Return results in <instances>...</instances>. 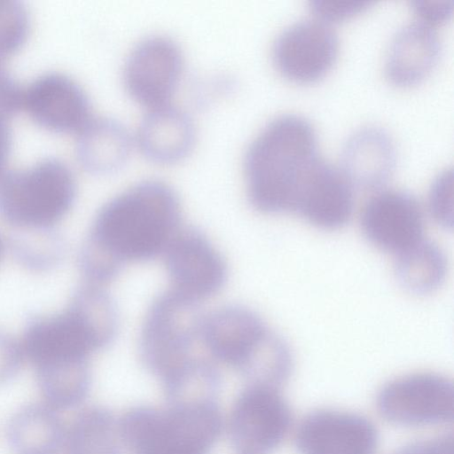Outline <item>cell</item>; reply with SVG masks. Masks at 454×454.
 <instances>
[{"label":"cell","mask_w":454,"mask_h":454,"mask_svg":"<svg viewBox=\"0 0 454 454\" xmlns=\"http://www.w3.org/2000/svg\"><path fill=\"white\" fill-rule=\"evenodd\" d=\"M122 445L132 454H207L218 439L216 405L160 411L136 406L118 419Z\"/></svg>","instance_id":"3957f363"},{"label":"cell","mask_w":454,"mask_h":454,"mask_svg":"<svg viewBox=\"0 0 454 454\" xmlns=\"http://www.w3.org/2000/svg\"><path fill=\"white\" fill-rule=\"evenodd\" d=\"M327 161L318 153L317 132L307 118L296 114L275 117L245 154L250 203L263 213H296Z\"/></svg>","instance_id":"6da1fadb"},{"label":"cell","mask_w":454,"mask_h":454,"mask_svg":"<svg viewBox=\"0 0 454 454\" xmlns=\"http://www.w3.org/2000/svg\"><path fill=\"white\" fill-rule=\"evenodd\" d=\"M22 104L36 122L57 131H80L90 121L85 92L71 78L59 73L35 79L23 91Z\"/></svg>","instance_id":"4fadbf2b"},{"label":"cell","mask_w":454,"mask_h":454,"mask_svg":"<svg viewBox=\"0 0 454 454\" xmlns=\"http://www.w3.org/2000/svg\"><path fill=\"white\" fill-rule=\"evenodd\" d=\"M441 52L438 33L422 20L403 25L394 35L386 73L395 84L410 85L423 79L436 64Z\"/></svg>","instance_id":"2e32d148"},{"label":"cell","mask_w":454,"mask_h":454,"mask_svg":"<svg viewBox=\"0 0 454 454\" xmlns=\"http://www.w3.org/2000/svg\"><path fill=\"white\" fill-rule=\"evenodd\" d=\"M12 137L6 121L0 120V177L3 176L10 149Z\"/></svg>","instance_id":"836d02e7"},{"label":"cell","mask_w":454,"mask_h":454,"mask_svg":"<svg viewBox=\"0 0 454 454\" xmlns=\"http://www.w3.org/2000/svg\"><path fill=\"white\" fill-rule=\"evenodd\" d=\"M361 227L371 244L395 255L424 239L419 201L403 189H385L372 196L363 209Z\"/></svg>","instance_id":"8fae6325"},{"label":"cell","mask_w":454,"mask_h":454,"mask_svg":"<svg viewBox=\"0 0 454 454\" xmlns=\"http://www.w3.org/2000/svg\"><path fill=\"white\" fill-rule=\"evenodd\" d=\"M338 47V35L326 21L308 18L290 24L278 34L272 56L286 76L298 82H311L329 70Z\"/></svg>","instance_id":"30bf717a"},{"label":"cell","mask_w":454,"mask_h":454,"mask_svg":"<svg viewBox=\"0 0 454 454\" xmlns=\"http://www.w3.org/2000/svg\"><path fill=\"white\" fill-rule=\"evenodd\" d=\"M23 102V90L7 71L0 56V120L15 114Z\"/></svg>","instance_id":"4dcf8cb0"},{"label":"cell","mask_w":454,"mask_h":454,"mask_svg":"<svg viewBox=\"0 0 454 454\" xmlns=\"http://www.w3.org/2000/svg\"><path fill=\"white\" fill-rule=\"evenodd\" d=\"M66 427L56 411L47 404L20 408L7 426V441L15 454H59Z\"/></svg>","instance_id":"ac0fdd59"},{"label":"cell","mask_w":454,"mask_h":454,"mask_svg":"<svg viewBox=\"0 0 454 454\" xmlns=\"http://www.w3.org/2000/svg\"><path fill=\"white\" fill-rule=\"evenodd\" d=\"M161 382L169 408L216 405L222 385L221 375L212 364L192 357Z\"/></svg>","instance_id":"ffe728a7"},{"label":"cell","mask_w":454,"mask_h":454,"mask_svg":"<svg viewBox=\"0 0 454 454\" xmlns=\"http://www.w3.org/2000/svg\"><path fill=\"white\" fill-rule=\"evenodd\" d=\"M20 342L0 331V385L12 380L19 372L23 358Z\"/></svg>","instance_id":"f546056e"},{"label":"cell","mask_w":454,"mask_h":454,"mask_svg":"<svg viewBox=\"0 0 454 454\" xmlns=\"http://www.w3.org/2000/svg\"><path fill=\"white\" fill-rule=\"evenodd\" d=\"M195 141V129L190 116L169 104L150 109L142 120L137 142L151 160L169 164L189 154Z\"/></svg>","instance_id":"e0dca14e"},{"label":"cell","mask_w":454,"mask_h":454,"mask_svg":"<svg viewBox=\"0 0 454 454\" xmlns=\"http://www.w3.org/2000/svg\"><path fill=\"white\" fill-rule=\"evenodd\" d=\"M446 257L441 248L424 239L395 255V272L400 285L408 292L428 294L444 281Z\"/></svg>","instance_id":"7402d4cb"},{"label":"cell","mask_w":454,"mask_h":454,"mask_svg":"<svg viewBox=\"0 0 454 454\" xmlns=\"http://www.w3.org/2000/svg\"><path fill=\"white\" fill-rule=\"evenodd\" d=\"M70 168L54 158L0 177V215L19 229L51 228L75 198Z\"/></svg>","instance_id":"277c9868"},{"label":"cell","mask_w":454,"mask_h":454,"mask_svg":"<svg viewBox=\"0 0 454 454\" xmlns=\"http://www.w3.org/2000/svg\"><path fill=\"white\" fill-rule=\"evenodd\" d=\"M377 407L389 422L410 427L450 422L454 388L450 380L436 373L406 375L386 384L377 396Z\"/></svg>","instance_id":"52a82bcc"},{"label":"cell","mask_w":454,"mask_h":454,"mask_svg":"<svg viewBox=\"0 0 454 454\" xmlns=\"http://www.w3.org/2000/svg\"><path fill=\"white\" fill-rule=\"evenodd\" d=\"M28 30V14L22 3L0 0V56L20 48Z\"/></svg>","instance_id":"4316f807"},{"label":"cell","mask_w":454,"mask_h":454,"mask_svg":"<svg viewBox=\"0 0 454 454\" xmlns=\"http://www.w3.org/2000/svg\"><path fill=\"white\" fill-rule=\"evenodd\" d=\"M183 70L179 47L163 36L140 42L130 52L123 72L124 85L138 104L153 109L168 105Z\"/></svg>","instance_id":"9c48e42d"},{"label":"cell","mask_w":454,"mask_h":454,"mask_svg":"<svg viewBox=\"0 0 454 454\" xmlns=\"http://www.w3.org/2000/svg\"><path fill=\"white\" fill-rule=\"evenodd\" d=\"M20 231L12 240V252L20 263L35 270L50 269L58 263L63 244L51 228Z\"/></svg>","instance_id":"484cf974"},{"label":"cell","mask_w":454,"mask_h":454,"mask_svg":"<svg viewBox=\"0 0 454 454\" xmlns=\"http://www.w3.org/2000/svg\"><path fill=\"white\" fill-rule=\"evenodd\" d=\"M379 434L367 418L320 409L309 413L295 434L300 454H374Z\"/></svg>","instance_id":"7c38bea8"},{"label":"cell","mask_w":454,"mask_h":454,"mask_svg":"<svg viewBox=\"0 0 454 454\" xmlns=\"http://www.w3.org/2000/svg\"><path fill=\"white\" fill-rule=\"evenodd\" d=\"M79 132L77 158L89 172L111 174L127 161L131 138L121 122L110 118L90 119Z\"/></svg>","instance_id":"d6986e66"},{"label":"cell","mask_w":454,"mask_h":454,"mask_svg":"<svg viewBox=\"0 0 454 454\" xmlns=\"http://www.w3.org/2000/svg\"><path fill=\"white\" fill-rule=\"evenodd\" d=\"M118 419L102 406L81 411L66 429L65 454H121Z\"/></svg>","instance_id":"44dd1931"},{"label":"cell","mask_w":454,"mask_h":454,"mask_svg":"<svg viewBox=\"0 0 454 454\" xmlns=\"http://www.w3.org/2000/svg\"><path fill=\"white\" fill-rule=\"evenodd\" d=\"M181 207L163 182H141L106 203L84 243L121 265L163 254L181 229Z\"/></svg>","instance_id":"7a4b0ae2"},{"label":"cell","mask_w":454,"mask_h":454,"mask_svg":"<svg viewBox=\"0 0 454 454\" xmlns=\"http://www.w3.org/2000/svg\"><path fill=\"white\" fill-rule=\"evenodd\" d=\"M340 158V170L351 184L372 189L390 177L397 154L395 141L385 129L367 125L347 137Z\"/></svg>","instance_id":"9a60e30c"},{"label":"cell","mask_w":454,"mask_h":454,"mask_svg":"<svg viewBox=\"0 0 454 454\" xmlns=\"http://www.w3.org/2000/svg\"><path fill=\"white\" fill-rule=\"evenodd\" d=\"M370 0H310L309 7L324 21L339 20L367 8Z\"/></svg>","instance_id":"f1b7e54d"},{"label":"cell","mask_w":454,"mask_h":454,"mask_svg":"<svg viewBox=\"0 0 454 454\" xmlns=\"http://www.w3.org/2000/svg\"><path fill=\"white\" fill-rule=\"evenodd\" d=\"M173 290L198 301L218 293L228 270L220 253L194 227L181 228L163 253Z\"/></svg>","instance_id":"ba28073f"},{"label":"cell","mask_w":454,"mask_h":454,"mask_svg":"<svg viewBox=\"0 0 454 454\" xmlns=\"http://www.w3.org/2000/svg\"><path fill=\"white\" fill-rule=\"evenodd\" d=\"M428 207L434 221L445 229L453 226V171L447 168L432 181L428 192Z\"/></svg>","instance_id":"83f0119b"},{"label":"cell","mask_w":454,"mask_h":454,"mask_svg":"<svg viewBox=\"0 0 454 454\" xmlns=\"http://www.w3.org/2000/svg\"><path fill=\"white\" fill-rule=\"evenodd\" d=\"M35 370L39 390L46 404L54 410L77 406L90 391L91 376L88 360Z\"/></svg>","instance_id":"cb8c5ba5"},{"label":"cell","mask_w":454,"mask_h":454,"mask_svg":"<svg viewBox=\"0 0 454 454\" xmlns=\"http://www.w3.org/2000/svg\"><path fill=\"white\" fill-rule=\"evenodd\" d=\"M292 424L288 403L278 388L247 385L237 397L229 419V435L239 454H269Z\"/></svg>","instance_id":"8992f818"},{"label":"cell","mask_w":454,"mask_h":454,"mask_svg":"<svg viewBox=\"0 0 454 454\" xmlns=\"http://www.w3.org/2000/svg\"><path fill=\"white\" fill-rule=\"evenodd\" d=\"M293 364L286 342L268 330L238 371L248 385L278 388L289 378Z\"/></svg>","instance_id":"d4e9b609"},{"label":"cell","mask_w":454,"mask_h":454,"mask_svg":"<svg viewBox=\"0 0 454 454\" xmlns=\"http://www.w3.org/2000/svg\"><path fill=\"white\" fill-rule=\"evenodd\" d=\"M68 307L79 317L97 350L110 345L119 330V313L113 297L98 285L87 282L76 289Z\"/></svg>","instance_id":"603a6c76"},{"label":"cell","mask_w":454,"mask_h":454,"mask_svg":"<svg viewBox=\"0 0 454 454\" xmlns=\"http://www.w3.org/2000/svg\"><path fill=\"white\" fill-rule=\"evenodd\" d=\"M268 330L253 310L229 305L205 317L200 338L215 359L238 369Z\"/></svg>","instance_id":"5bb4252c"},{"label":"cell","mask_w":454,"mask_h":454,"mask_svg":"<svg viewBox=\"0 0 454 454\" xmlns=\"http://www.w3.org/2000/svg\"><path fill=\"white\" fill-rule=\"evenodd\" d=\"M453 0H413L411 6L426 23H439L447 20L453 11Z\"/></svg>","instance_id":"1f68e13d"},{"label":"cell","mask_w":454,"mask_h":454,"mask_svg":"<svg viewBox=\"0 0 454 454\" xmlns=\"http://www.w3.org/2000/svg\"><path fill=\"white\" fill-rule=\"evenodd\" d=\"M395 454H453L452 434L410 443Z\"/></svg>","instance_id":"d6a6232c"},{"label":"cell","mask_w":454,"mask_h":454,"mask_svg":"<svg viewBox=\"0 0 454 454\" xmlns=\"http://www.w3.org/2000/svg\"><path fill=\"white\" fill-rule=\"evenodd\" d=\"M2 247H3V244H2V240L0 239V254H1V252H2Z\"/></svg>","instance_id":"e575fe53"},{"label":"cell","mask_w":454,"mask_h":454,"mask_svg":"<svg viewBox=\"0 0 454 454\" xmlns=\"http://www.w3.org/2000/svg\"><path fill=\"white\" fill-rule=\"evenodd\" d=\"M200 304L170 289L148 308L139 334L138 353L146 370L160 380L191 357L206 317Z\"/></svg>","instance_id":"5b68a950"}]
</instances>
